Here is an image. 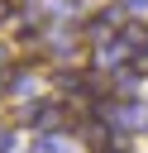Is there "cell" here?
Returning <instances> with one entry per match:
<instances>
[]
</instances>
